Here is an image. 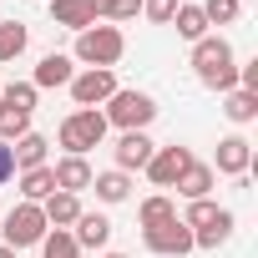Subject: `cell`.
<instances>
[{"instance_id":"cell-15","label":"cell","mask_w":258,"mask_h":258,"mask_svg":"<svg viewBox=\"0 0 258 258\" xmlns=\"http://www.w3.org/2000/svg\"><path fill=\"white\" fill-rule=\"evenodd\" d=\"M213 182H218V172H213L208 162H198V157H192V162H187V172H182L172 187H177V198L198 203V198H213Z\"/></svg>"},{"instance_id":"cell-29","label":"cell","mask_w":258,"mask_h":258,"mask_svg":"<svg viewBox=\"0 0 258 258\" xmlns=\"http://www.w3.org/2000/svg\"><path fill=\"white\" fill-rule=\"evenodd\" d=\"M203 16H208V26H233L243 16V0H203Z\"/></svg>"},{"instance_id":"cell-22","label":"cell","mask_w":258,"mask_h":258,"mask_svg":"<svg viewBox=\"0 0 258 258\" xmlns=\"http://www.w3.org/2000/svg\"><path fill=\"white\" fill-rule=\"evenodd\" d=\"M172 26H177L182 41H203V36H208V16H203V6H192V0H182V6H177Z\"/></svg>"},{"instance_id":"cell-11","label":"cell","mask_w":258,"mask_h":258,"mask_svg":"<svg viewBox=\"0 0 258 258\" xmlns=\"http://www.w3.org/2000/svg\"><path fill=\"white\" fill-rule=\"evenodd\" d=\"M71 76H76V61H71L66 51H51V56L36 61L31 86H36V91H51V86H71Z\"/></svg>"},{"instance_id":"cell-23","label":"cell","mask_w":258,"mask_h":258,"mask_svg":"<svg viewBox=\"0 0 258 258\" xmlns=\"http://www.w3.org/2000/svg\"><path fill=\"white\" fill-rule=\"evenodd\" d=\"M26 46H31V31H26L21 21H0V66H6V61H16Z\"/></svg>"},{"instance_id":"cell-18","label":"cell","mask_w":258,"mask_h":258,"mask_svg":"<svg viewBox=\"0 0 258 258\" xmlns=\"http://www.w3.org/2000/svg\"><path fill=\"white\" fill-rule=\"evenodd\" d=\"M11 157H16V172H31V167H46V137L41 132H26L11 142Z\"/></svg>"},{"instance_id":"cell-3","label":"cell","mask_w":258,"mask_h":258,"mask_svg":"<svg viewBox=\"0 0 258 258\" xmlns=\"http://www.w3.org/2000/svg\"><path fill=\"white\" fill-rule=\"evenodd\" d=\"M56 142L66 147V157H86L91 147H101V142H106V116H101L96 106H76V111L61 121Z\"/></svg>"},{"instance_id":"cell-9","label":"cell","mask_w":258,"mask_h":258,"mask_svg":"<svg viewBox=\"0 0 258 258\" xmlns=\"http://www.w3.org/2000/svg\"><path fill=\"white\" fill-rule=\"evenodd\" d=\"M187 162H192V152H187V147H157V152H152V162H147L142 172L152 177V187H172V182L187 172Z\"/></svg>"},{"instance_id":"cell-31","label":"cell","mask_w":258,"mask_h":258,"mask_svg":"<svg viewBox=\"0 0 258 258\" xmlns=\"http://www.w3.org/2000/svg\"><path fill=\"white\" fill-rule=\"evenodd\" d=\"M177 6H182V0H142V16H147L152 26H172Z\"/></svg>"},{"instance_id":"cell-26","label":"cell","mask_w":258,"mask_h":258,"mask_svg":"<svg viewBox=\"0 0 258 258\" xmlns=\"http://www.w3.org/2000/svg\"><path fill=\"white\" fill-rule=\"evenodd\" d=\"M41 258H81V248H76L71 228H51V233L41 238Z\"/></svg>"},{"instance_id":"cell-27","label":"cell","mask_w":258,"mask_h":258,"mask_svg":"<svg viewBox=\"0 0 258 258\" xmlns=\"http://www.w3.org/2000/svg\"><path fill=\"white\" fill-rule=\"evenodd\" d=\"M36 96H41V91H36L31 81H11V86H0V101L16 106V111H26V116L36 111Z\"/></svg>"},{"instance_id":"cell-8","label":"cell","mask_w":258,"mask_h":258,"mask_svg":"<svg viewBox=\"0 0 258 258\" xmlns=\"http://www.w3.org/2000/svg\"><path fill=\"white\" fill-rule=\"evenodd\" d=\"M152 152H157V142H152L147 132H121V137H116V147H111L116 172H126V177H132L137 167H147V162H152Z\"/></svg>"},{"instance_id":"cell-19","label":"cell","mask_w":258,"mask_h":258,"mask_svg":"<svg viewBox=\"0 0 258 258\" xmlns=\"http://www.w3.org/2000/svg\"><path fill=\"white\" fill-rule=\"evenodd\" d=\"M51 192H56L51 162H46V167H31V172H21V203H46Z\"/></svg>"},{"instance_id":"cell-21","label":"cell","mask_w":258,"mask_h":258,"mask_svg":"<svg viewBox=\"0 0 258 258\" xmlns=\"http://www.w3.org/2000/svg\"><path fill=\"white\" fill-rule=\"evenodd\" d=\"M91 187H96V198L101 203H126V198H132V177H126V172H96L91 177Z\"/></svg>"},{"instance_id":"cell-17","label":"cell","mask_w":258,"mask_h":258,"mask_svg":"<svg viewBox=\"0 0 258 258\" xmlns=\"http://www.w3.org/2000/svg\"><path fill=\"white\" fill-rule=\"evenodd\" d=\"M223 116H228L233 126H248V121H258V91H243V86H233V91L223 96Z\"/></svg>"},{"instance_id":"cell-34","label":"cell","mask_w":258,"mask_h":258,"mask_svg":"<svg viewBox=\"0 0 258 258\" xmlns=\"http://www.w3.org/2000/svg\"><path fill=\"white\" fill-rule=\"evenodd\" d=\"M101 258H126V253H101Z\"/></svg>"},{"instance_id":"cell-1","label":"cell","mask_w":258,"mask_h":258,"mask_svg":"<svg viewBox=\"0 0 258 258\" xmlns=\"http://www.w3.org/2000/svg\"><path fill=\"white\" fill-rule=\"evenodd\" d=\"M192 76L208 86V91H233L238 86V56H233V46L223 41V36H203V41H192Z\"/></svg>"},{"instance_id":"cell-2","label":"cell","mask_w":258,"mask_h":258,"mask_svg":"<svg viewBox=\"0 0 258 258\" xmlns=\"http://www.w3.org/2000/svg\"><path fill=\"white\" fill-rule=\"evenodd\" d=\"M121 56H126V36H121V26H86V31L76 36V56H71V61L96 66V71H116Z\"/></svg>"},{"instance_id":"cell-10","label":"cell","mask_w":258,"mask_h":258,"mask_svg":"<svg viewBox=\"0 0 258 258\" xmlns=\"http://www.w3.org/2000/svg\"><path fill=\"white\" fill-rule=\"evenodd\" d=\"M248 167H253V142H248L243 132L223 137V142H218V162H213V172H223V177H243Z\"/></svg>"},{"instance_id":"cell-32","label":"cell","mask_w":258,"mask_h":258,"mask_svg":"<svg viewBox=\"0 0 258 258\" xmlns=\"http://www.w3.org/2000/svg\"><path fill=\"white\" fill-rule=\"evenodd\" d=\"M16 177V157H11V142H0V182Z\"/></svg>"},{"instance_id":"cell-24","label":"cell","mask_w":258,"mask_h":258,"mask_svg":"<svg viewBox=\"0 0 258 258\" xmlns=\"http://www.w3.org/2000/svg\"><path fill=\"white\" fill-rule=\"evenodd\" d=\"M167 218H177V203H172L167 192H152V198L137 208V223H142V228H157V223H167Z\"/></svg>"},{"instance_id":"cell-30","label":"cell","mask_w":258,"mask_h":258,"mask_svg":"<svg viewBox=\"0 0 258 258\" xmlns=\"http://www.w3.org/2000/svg\"><path fill=\"white\" fill-rule=\"evenodd\" d=\"M213 218H218V203H213V198H198V203H187V213H182L187 228H208Z\"/></svg>"},{"instance_id":"cell-4","label":"cell","mask_w":258,"mask_h":258,"mask_svg":"<svg viewBox=\"0 0 258 258\" xmlns=\"http://www.w3.org/2000/svg\"><path fill=\"white\" fill-rule=\"evenodd\" d=\"M106 126H121V132H147V126L157 121V101L147 96V91H126V86H116V96L106 101Z\"/></svg>"},{"instance_id":"cell-12","label":"cell","mask_w":258,"mask_h":258,"mask_svg":"<svg viewBox=\"0 0 258 258\" xmlns=\"http://www.w3.org/2000/svg\"><path fill=\"white\" fill-rule=\"evenodd\" d=\"M51 177H56V192H76V198H81V192L91 187V177H96V172H91V162H86V157H61V162L51 167Z\"/></svg>"},{"instance_id":"cell-7","label":"cell","mask_w":258,"mask_h":258,"mask_svg":"<svg viewBox=\"0 0 258 258\" xmlns=\"http://www.w3.org/2000/svg\"><path fill=\"white\" fill-rule=\"evenodd\" d=\"M111 96H116V71L86 66V71L71 76V101H76V106H106Z\"/></svg>"},{"instance_id":"cell-13","label":"cell","mask_w":258,"mask_h":258,"mask_svg":"<svg viewBox=\"0 0 258 258\" xmlns=\"http://www.w3.org/2000/svg\"><path fill=\"white\" fill-rule=\"evenodd\" d=\"M71 238H76V248L101 253V248L111 243V218H106V213H81V218H76V228H71Z\"/></svg>"},{"instance_id":"cell-14","label":"cell","mask_w":258,"mask_h":258,"mask_svg":"<svg viewBox=\"0 0 258 258\" xmlns=\"http://www.w3.org/2000/svg\"><path fill=\"white\" fill-rule=\"evenodd\" d=\"M51 21L81 36L86 26H96V0H51Z\"/></svg>"},{"instance_id":"cell-6","label":"cell","mask_w":258,"mask_h":258,"mask_svg":"<svg viewBox=\"0 0 258 258\" xmlns=\"http://www.w3.org/2000/svg\"><path fill=\"white\" fill-rule=\"evenodd\" d=\"M142 243H147L152 253H162V258H187V253H192V228H187L182 218H167V223H157V228H142Z\"/></svg>"},{"instance_id":"cell-33","label":"cell","mask_w":258,"mask_h":258,"mask_svg":"<svg viewBox=\"0 0 258 258\" xmlns=\"http://www.w3.org/2000/svg\"><path fill=\"white\" fill-rule=\"evenodd\" d=\"M0 258H21V253H16V248H6V243H0Z\"/></svg>"},{"instance_id":"cell-16","label":"cell","mask_w":258,"mask_h":258,"mask_svg":"<svg viewBox=\"0 0 258 258\" xmlns=\"http://www.w3.org/2000/svg\"><path fill=\"white\" fill-rule=\"evenodd\" d=\"M41 213H46V228H76V218H81L86 208H81L76 192H51V198L41 203Z\"/></svg>"},{"instance_id":"cell-20","label":"cell","mask_w":258,"mask_h":258,"mask_svg":"<svg viewBox=\"0 0 258 258\" xmlns=\"http://www.w3.org/2000/svg\"><path fill=\"white\" fill-rule=\"evenodd\" d=\"M228 238H233V213L228 208H218V218L208 228H192V248H223Z\"/></svg>"},{"instance_id":"cell-28","label":"cell","mask_w":258,"mask_h":258,"mask_svg":"<svg viewBox=\"0 0 258 258\" xmlns=\"http://www.w3.org/2000/svg\"><path fill=\"white\" fill-rule=\"evenodd\" d=\"M26 132H31V116L0 101V142H16V137H26Z\"/></svg>"},{"instance_id":"cell-25","label":"cell","mask_w":258,"mask_h":258,"mask_svg":"<svg viewBox=\"0 0 258 258\" xmlns=\"http://www.w3.org/2000/svg\"><path fill=\"white\" fill-rule=\"evenodd\" d=\"M142 16V0H96V21L121 26V21H137Z\"/></svg>"},{"instance_id":"cell-5","label":"cell","mask_w":258,"mask_h":258,"mask_svg":"<svg viewBox=\"0 0 258 258\" xmlns=\"http://www.w3.org/2000/svg\"><path fill=\"white\" fill-rule=\"evenodd\" d=\"M51 228H46V213H41V203H16L11 213H6V228H0V243L6 248H41V238H46Z\"/></svg>"}]
</instances>
